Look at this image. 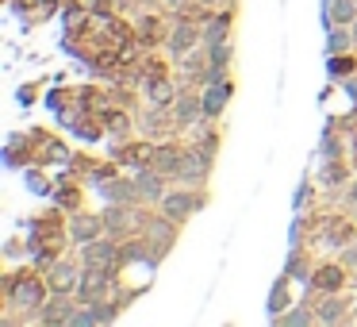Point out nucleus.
I'll return each mask as SVG.
<instances>
[{"label":"nucleus","instance_id":"1","mask_svg":"<svg viewBox=\"0 0 357 327\" xmlns=\"http://www.w3.org/2000/svg\"><path fill=\"white\" fill-rule=\"evenodd\" d=\"M8 304H12V308H31L35 316H39L43 304H47L43 281L39 277H12L8 281Z\"/></svg>","mask_w":357,"mask_h":327},{"label":"nucleus","instance_id":"2","mask_svg":"<svg viewBox=\"0 0 357 327\" xmlns=\"http://www.w3.org/2000/svg\"><path fill=\"white\" fill-rule=\"evenodd\" d=\"M211 154H215L211 147H188L185 162H181V173H177L181 185H204L211 173Z\"/></svg>","mask_w":357,"mask_h":327},{"label":"nucleus","instance_id":"3","mask_svg":"<svg viewBox=\"0 0 357 327\" xmlns=\"http://www.w3.org/2000/svg\"><path fill=\"white\" fill-rule=\"evenodd\" d=\"M196 208H204V193H192V185H181L177 193H165L162 196V216L169 219H188Z\"/></svg>","mask_w":357,"mask_h":327},{"label":"nucleus","instance_id":"4","mask_svg":"<svg viewBox=\"0 0 357 327\" xmlns=\"http://www.w3.org/2000/svg\"><path fill=\"white\" fill-rule=\"evenodd\" d=\"M81 258H85V266H100V270H112V273H116L119 262H123L116 239H93V242H85Z\"/></svg>","mask_w":357,"mask_h":327},{"label":"nucleus","instance_id":"5","mask_svg":"<svg viewBox=\"0 0 357 327\" xmlns=\"http://www.w3.org/2000/svg\"><path fill=\"white\" fill-rule=\"evenodd\" d=\"M173 116H177V127L196 131V127L204 124V96L200 93H177V101H173Z\"/></svg>","mask_w":357,"mask_h":327},{"label":"nucleus","instance_id":"6","mask_svg":"<svg viewBox=\"0 0 357 327\" xmlns=\"http://www.w3.org/2000/svg\"><path fill=\"white\" fill-rule=\"evenodd\" d=\"M165 43H169V54L173 58H185L188 50H196L204 43V31L196 24H188V20H181V24H173V31L165 35Z\"/></svg>","mask_w":357,"mask_h":327},{"label":"nucleus","instance_id":"7","mask_svg":"<svg viewBox=\"0 0 357 327\" xmlns=\"http://www.w3.org/2000/svg\"><path fill=\"white\" fill-rule=\"evenodd\" d=\"M108 285H112V270L89 266V270L81 273V281H77V296H81L85 304H93V300H100V296L108 293Z\"/></svg>","mask_w":357,"mask_h":327},{"label":"nucleus","instance_id":"8","mask_svg":"<svg viewBox=\"0 0 357 327\" xmlns=\"http://www.w3.org/2000/svg\"><path fill=\"white\" fill-rule=\"evenodd\" d=\"M135 185H139V196L142 201H158L162 204V196H165V173L162 170H154V162L146 166V170H139V177H135Z\"/></svg>","mask_w":357,"mask_h":327},{"label":"nucleus","instance_id":"9","mask_svg":"<svg viewBox=\"0 0 357 327\" xmlns=\"http://www.w3.org/2000/svg\"><path fill=\"white\" fill-rule=\"evenodd\" d=\"M200 96H204V119H215L227 108V101H231V81H211Z\"/></svg>","mask_w":357,"mask_h":327},{"label":"nucleus","instance_id":"10","mask_svg":"<svg viewBox=\"0 0 357 327\" xmlns=\"http://www.w3.org/2000/svg\"><path fill=\"white\" fill-rule=\"evenodd\" d=\"M173 127H177V116H169V112L158 108V104L142 116V131H146V139H165Z\"/></svg>","mask_w":357,"mask_h":327},{"label":"nucleus","instance_id":"11","mask_svg":"<svg viewBox=\"0 0 357 327\" xmlns=\"http://www.w3.org/2000/svg\"><path fill=\"white\" fill-rule=\"evenodd\" d=\"M77 281L81 273L73 262H54V270H50V289L54 293H77Z\"/></svg>","mask_w":357,"mask_h":327},{"label":"nucleus","instance_id":"12","mask_svg":"<svg viewBox=\"0 0 357 327\" xmlns=\"http://www.w3.org/2000/svg\"><path fill=\"white\" fill-rule=\"evenodd\" d=\"M73 304H70V293H58L54 300H47L43 304V312H39V319L43 324H70L73 319Z\"/></svg>","mask_w":357,"mask_h":327},{"label":"nucleus","instance_id":"13","mask_svg":"<svg viewBox=\"0 0 357 327\" xmlns=\"http://www.w3.org/2000/svg\"><path fill=\"white\" fill-rule=\"evenodd\" d=\"M181 162H185V150H177V147H158L154 150V170H162L165 177H177Z\"/></svg>","mask_w":357,"mask_h":327},{"label":"nucleus","instance_id":"14","mask_svg":"<svg viewBox=\"0 0 357 327\" xmlns=\"http://www.w3.org/2000/svg\"><path fill=\"white\" fill-rule=\"evenodd\" d=\"M70 231H73V239H77V242H93L96 235L104 231V219L100 216H73Z\"/></svg>","mask_w":357,"mask_h":327},{"label":"nucleus","instance_id":"15","mask_svg":"<svg viewBox=\"0 0 357 327\" xmlns=\"http://www.w3.org/2000/svg\"><path fill=\"white\" fill-rule=\"evenodd\" d=\"M219 43H231V16H219L204 24V47H219Z\"/></svg>","mask_w":357,"mask_h":327},{"label":"nucleus","instance_id":"16","mask_svg":"<svg viewBox=\"0 0 357 327\" xmlns=\"http://www.w3.org/2000/svg\"><path fill=\"white\" fill-rule=\"evenodd\" d=\"M146 101L158 104V108H169L177 101V93H173V85L165 78H154V81H146Z\"/></svg>","mask_w":357,"mask_h":327},{"label":"nucleus","instance_id":"17","mask_svg":"<svg viewBox=\"0 0 357 327\" xmlns=\"http://www.w3.org/2000/svg\"><path fill=\"white\" fill-rule=\"evenodd\" d=\"M326 16L334 20V24H354L357 20V4L354 0H326Z\"/></svg>","mask_w":357,"mask_h":327},{"label":"nucleus","instance_id":"18","mask_svg":"<svg viewBox=\"0 0 357 327\" xmlns=\"http://www.w3.org/2000/svg\"><path fill=\"white\" fill-rule=\"evenodd\" d=\"M315 285L326 289V293H334V289L346 285V273H342V266H323V270L315 273Z\"/></svg>","mask_w":357,"mask_h":327},{"label":"nucleus","instance_id":"19","mask_svg":"<svg viewBox=\"0 0 357 327\" xmlns=\"http://www.w3.org/2000/svg\"><path fill=\"white\" fill-rule=\"evenodd\" d=\"M342 308H346V300H338V296H326V300L319 304L315 319H319V324H334V319H342Z\"/></svg>","mask_w":357,"mask_h":327},{"label":"nucleus","instance_id":"20","mask_svg":"<svg viewBox=\"0 0 357 327\" xmlns=\"http://www.w3.org/2000/svg\"><path fill=\"white\" fill-rule=\"evenodd\" d=\"M131 212L127 208H112V212H104V231H112V235H119V231H127L131 227Z\"/></svg>","mask_w":357,"mask_h":327},{"label":"nucleus","instance_id":"21","mask_svg":"<svg viewBox=\"0 0 357 327\" xmlns=\"http://www.w3.org/2000/svg\"><path fill=\"white\" fill-rule=\"evenodd\" d=\"M349 47H354V35L346 31V24H338V27L331 31V54H338V50H349Z\"/></svg>","mask_w":357,"mask_h":327},{"label":"nucleus","instance_id":"22","mask_svg":"<svg viewBox=\"0 0 357 327\" xmlns=\"http://www.w3.org/2000/svg\"><path fill=\"white\" fill-rule=\"evenodd\" d=\"M311 319H315V312L296 308V312H284V316H280V324H288V327H303V324H311Z\"/></svg>","mask_w":357,"mask_h":327},{"label":"nucleus","instance_id":"23","mask_svg":"<svg viewBox=\"0 0 357 327\" xmlns=\"http://www.w3.org/2000/svg\"><path fill=\"white\" fill-rule=\"evenodd\" d=\"M288 304V289H284V281H277V289H273V300H269V308H273V316H277L280 308Z\"/></svg>","mask_w":357,"mask_h":327},{"label":"nucleus","instance_id":"24","mask_svg":"<svg viewBox=\"0 0 357 327\" xmlns=\"http://www.w3.org/2000/svg\"><path fill=\"white\" fill-rule=\"evenodd\" d=\"M349 70H354V58H346V54H334L331 58V73H338V78H342V73H349Z\"/></svg>","mask_w":357,"mask_h":327},{"label":"nucleus","instance_id":"25","mask_svg":"<svg viewBox=\"0 0 357 327\" xmlns=\"http://www.w3.org/2000/svg\"><path fill=\"white\" fill-rule=\"evenodd\" d=\"M346 262H349V266H354V262H357V242H354V247H349V250H346Z\"/></svg>","mask_w":357,"mask_h":327},{"label":"nucleus","instance_id":"26","mask_svg":"<svg viewBox=\"0 0 357 327\" xmlns=\"http://www.w3.org/2000/svg\"><path fill=\"white\" fill-rule=\"evenodd\" d=\"M165 4H169V8H181V4H185V0H165Z\"/></svg>","mask_w":357,"mask_h":327},{"label":"nucleus","instance_id":"27","mask_svg":"<svg viewBox=\"0 0 357 327\" xmlns=\"http://www.w3.org/2000/svg\"><path fill=\"white\" fill-rule=\"evenodd\" d=\"M354 43H357V24H354Z\"/></svg>","mask_w":357,"mask_h":327},{"label":"nucleus","instance_id":"28","mask_svg":"<svg viewBox=\"0 0 357 327\" xmlns=\"http://www.w3.org/2000/svg\"><path fill=\"white\" fill-rule=\"evenodd\" d=\"M204 4H211V0H204Z\"/></svg>","mask_w":357,"mask_h":327}]
</instances>
